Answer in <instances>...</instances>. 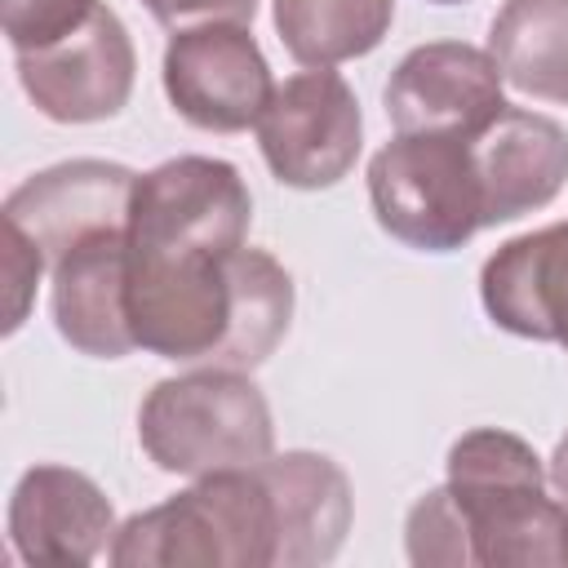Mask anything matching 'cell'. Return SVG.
Wrapping results in <instances>:
<instances>
[{"instance_id":"1","label":"cell","mask_w":568,"mask_h":568,"mask_svg":"<svg viewBox=\"0 0 568 568\" xmlns=\"http://www.w3.org/2000/svg\"><path fill=\"white\" fill-rule=\"evenodd\" d=\"M293 280L266 248L129 240L133 342L186 368L253 373L284 342Z\"/></svg>"},{"instance_id":"2","label":"cell","mask_w":568,"mask_h":568,"mask_svg":"<svg viewBox=\"0 0 568 568\" xmlns=\"http://www.w3.org/2000/svg\"><path fill=\"white\" fill-rule=\"evenodd\" d=\"M444 488L462 515L470 568L568 564V501L550 497L541 457L515 430H466L448 448Z\"/></svg>"},{"instance_id":"3","label":"cell","mask_w":568,"mask_h":568,"mask_svg":"<svg viewBox=\"0 0 568 568\" xmlns=\"http://www.w3.org/2000/svg\"><path fill=\"white\" fill-rule=\"evenodd\" d=\"M106 559L115 568H275L280 515L257 466L217 470L169 501L129 515Z\"/></svg>"},{"instance_id":"4","label":"cell","mask_w":568,"mask_h":568,"mask_svg":"<svg viewBox=\"0 0 568 568\" xmlns=\"http://www.w3.org/2000/svg\"><path fill=\"white\" fill-rule=\"evenodd\" d=\"M138 444L160 470L204 479L266 462L275 453V422L248 373L191 368L146 390Z\"/></svg>"},{"instance_id":"5","label":"cell","mask_w":568,"mask_h":568,"mask_svg":"<svg viewBox=\"0 0 568 568\" xmlns=\"http://www.w3.org/2000/svg\"><path fill=\"white\" fill-rule=\"evenodd\" d=\"M368 200L377 226L417 253H453L484 231L470 138L395 133L368 160Z\"/></svg>"},{"instance_id":"6","label":"cell","mask_w":568,"mask_h":568,"mask_svg":"<svg viewBox=\"0 0 568 568\" xmlns=\"http://www.w3.org/2000/svg\"><path fill=\"white\" fill-rule=\"evenodd\" d=\"M253 129L275 182L293 191H324L342 182L364 146L359 98L328 67H311L275 84Z\"/></svg>"},{"instance_id":"7","label":"cell","mask_w":568,"mask_h":568,"mask_svg":"<svg viewBox=\"0 0 568 568\" xmlns=\"http://www.w3.org/2000/svg\"><path fill=\"white\" fill-rule=\"evenodd\" d=\"M173 111L204 133H244L262 120L275 80L244 22L173 31L160 67Z\"/></svg>"},{"instance_id":"8","label":"cell","mask_w":568,"mask_h":568,"mask_svg":"<svg viewBox=\"0 0 568 568\" xmlns=\"http://www.w3.org/2000/svg\"><path fill=\"white\" fill-rule=\"evenodd\" d=\"M13 62L22 93L36 102L40 115L58 124H93L120 115L138 75L133 40L115 9H106L102 0L75 31L44 49L13 53Z\"/></svg>"},{"instance_id":"9","label":"cell","mask_w":568,"mask_h":568,"mask_svg":"<svg viewBox=\"0 0 568 568\" xmlns=\"http://www.w3.org/2000/svg\"><path fill=\"white\" fill-rule=\"evenodd\" d=\"M253 195L235 164L213 155H173L138 173L129 240L240 248L248 240Z\"/></svg>"},{"instance_id":"10","label":"cell","mask_w":568,"mask_h":568,"mask_svg":"<svg viewBox=\"0 0 568 568\" xmlns=\"http://www.w3.org/2000/svg\"><path fill=\"white\" fill-rule=\"evenodd\" d=\"M488 49L466 40H430L399 58L386 80V120L395 133H453L479 138L510 102Z\"/></svg>"},{"instance_id":"11","label":"cell","mask_w":568,"mask_h":568,"mask_svg":"<svg viewBox=\"0 0 568 568\" xmlns=\"http://www.w3.org/2000/svg\"><path fill=\"white\" fill-rule=\"evenodd\" d=\"M138 173L115 160H62L31 173L4 195V226L22 231L31 248L53 266L67 248L98 231L129 226Z\"/></svg>"},{"instance_id":"12","label":"cell","mask_w":568,"mask_h":568,"mask_svg":"<svg viewBox=\"0 0 568 568\" xmlns=\"http://www.w3.org/2000/svg\"><path fill=\"white\" fill-rule=\"evenodd\" d=\"M115 537V510L106 493L71 466L40 462L22 470L9 497V541L22 564L80 568Z\"/></svg>"},{"instance_id":"13","label":"cell","mask_w":568,"mask_h":568,"mask_svg":"<svg viewBox=\"0 0 568 568\" xmlns=\"http://www.w3.org/2000/svg\"><path fill=\"white\" fill-rule=\"evenodd\" d=\"M49 275L53 324L71 351L93 359H124L138 351L129 328V226L80 240L49 266Z\"/></svg>"},{"instance_id":"14","label":"cell","mask_w":568,"mask_h":568,"mask_svg":"<svg viewBox=\"0 0 568 568\" xmlns=\"http://www.w3.org/2000/svg\"><path fill=\"white\" fill-rule=\"evenodd\" d=\"M484 226L515 222L546 209L568 182V133L541 111L506 106L479 138H470Z\"/></svg>"},{"instance_id":"15","label":"cell","mask_w":568,"mask_h":568,"mask_svg":"<svg viewBox=\"0 0 568 568\" xmlns=\"http://www.w3.org/2000/svg\"><path fill=\"white\" fill-rule=\"evenodd\" d=\"M479 297L497 328L568 351V222L506 240L479 271Z\"/></svg>"},{"instance_id":"16","label":"cell","mask_w":568,"mask_h":568,"mask_svg":"<svg viewBox=\"0 0 568 568\" xmlns=\"http://www.w3.org/2000/svg\"><path fill=\"white\" fill-rule=\"evenodd\" d=\"M257 470L280 515V564L275 568L328 564L342 550L351 532V515H355L346 470L333 457L311 453V448L271 453L266 462H257Z\"/></svg>"},{"instance_id":"17","label":"cell","mask_w":568,"mask_h":568,"mask_svg":"<svg viewBox=\"0 0 568 568\" xmlns=\"http://www.w3.org/2000/svg\"><path fill=\"white\" fill-rule=\"evenodd\" d=\"M488 53L519 93L568 102V0H506L488 27Z\"/></svg>"},{"instance_id":"18","label":"cell","mask_w":568,"mask_h":568,"mask_svg":"<svg viewBox=\"0 0 568 568\" xmlns=\"http://www.w3.org/2000/svg\"><path fill=\"white\" fill-rule=\"evenodd\" d=\"M275 36L302 67H337L373 53L390 22L395 0H275Z\"/></svg>"},{"instance_id":"19","label":"cell","mask_w":568,"mask_h":568,"mask_svg":"<svg viewBox=\"0 0 568 568\" xmlns=\"http://www.w3.org/2000/svg\"><path fill=\"white\" fill-rule=\"evenodd\" d=\"M404 550L417 568H470V546L448 488H430L404 519Z\"/></svg>"},{"instance_id":"20","label":"cell","mask_w":568,"mask_h":568,"mask_svg":"<svg viewBox=\"0 0 568 568\" xmlns=\"http://www.w3.org/2000/svg\"><path fill=\"white\" fill-rule=\"evenodd\" d=\"M93 9H98V0H0V22L9 36V49L27 53V49H44V44L62 40Z\"/></svg>"},{"instance_id":"21","label":"cell","mask_w":568,"mask_h":568,"mask_svg":"<svg viewBox=\"0 0 568 568\" xmlns=\"http://www.w3.org/2000/svg\"><path fill=\"white\" fill-rule=\"evenodd\" d=\"M49 262L40 257V248H31V240L13 226H4V284H9V320H4V333H13L22 320H27V306H31V293H36V280Z\"/></svg>"},{"instance_id":"22","label":"cell","mask_w":568,"mask_h":568,"mask_svg":"<svg viewBox=\"0 0 568 568\" xmlns=\"http://www.w3.org/2000/svg\"><path fill=\"white\" fill-rule=\"evenodd\" d=\"M146 13L169 27V31H186V27H204V22H253L257 0H142Z\"/></svg>"},{"instance_id":"23","label":"cell","mask_w":568,"mask_h":568,"mask_svg":"<svg viewBox=\"0 0 568 568\" xmlns=\"http://www.w3.org/2000/svg\"><path fill=\"white\" fill-rule=\"evenodd\" d=\"M546 479H550V488L568 501V435L555 444V453H550V462H546Z\"/></svg>"},{"instance_id":"24","label":"cell","mask_w":568,"mask_h":568,"mask_svg":"<svg viewBox=\"0 0 568 568\" xmlns=\"http://www.w3.org/2000/svg\"><path fill=\"white\" fill-rule=\"evenodd\" d=\"M430 4H462V0H430Z\"/></svg>"}]
</instances>
